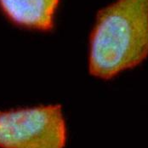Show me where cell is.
Masks as SVG:
<instances>
[{"instance_id": "6da1fadb", "label": "cell", "mask_w": 148, "mask_h": 148, "mask_svg": "<svg viewBox=\"0 0 148 148\" xmlns=\"http://www.w3.org/2000/svg\"><path fill=\"white\" fill-rule=\"evenodd\" d=\"M147 58L148 0H116L101 9L89 38V73L112 79Z\"/></svg>"}, {"instance_id": "7a4b0ae2", "label": "cell", "mask_w": 148, "mask_h": 148, "mask_svg": "<svg viewBox=\"0 0 148 148\" xmlns=\"http://www.w3.org/2000/svg\"><path fill=\"white\" fill-rule=\"evenodd\" d=\"M67 126L59 104L0 111V148H65Z\"/></svg>"}, {"instance_id": "3957f363", "label": "cell", "mask_w": 148, "mask_h": 148, "mask_svg": "<svg viewBox=\"0 0 148 148\" xmlns=\"http://www.w3.org/2000/svg\"><path fill=\"white\" fill-rule=\"evenodd\" d=\"M60 0H0V10L14 25L47 32L54 27Z\"/></svg>"}]
</instances>
